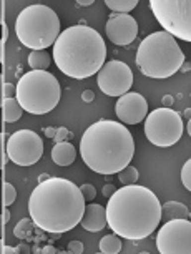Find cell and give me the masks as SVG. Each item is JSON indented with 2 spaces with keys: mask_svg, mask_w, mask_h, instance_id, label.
<instances>
[{
  "mask_svg": "<svg viewBox=\"0 0 191 254\" xmlns=\"http://www.w3.org/2000/svg\"><path fill=\"white\" fill-rule=\"evenodd\" d=\"M82 191L73 181L50 176L32 191L28 213L37 228L50 234H64L80 224L85 211Z\"/></svg>",
  "mask_w": 191,
  "mask_h": 254,
  "instance_id": "1",
  "label": "cell"
},
{
  "mask_svg": "<svg viewBox=\"0 0 191 254\" xmlns=\"http://www.w3.org/2000/svg\"><path fill=\"white\" fill-rule=\"evenodd\" d=\"M107 224L120 238L140 241L155 233L161 221L158 196L141 185H125L110 196Z\"/></svg>",
  "mask_w": 191,
  "mask_h": 254,
  "instance_id": "2",
  "label": "cell"
},
{
  "mask_svg": "<svg viewBox=\"0 0 191 254\" xmlns=\"http://www.w3.org/2000/svg\"><path fill=\"white\" fill-rule=\"evenodd\" d=\"M135 155V141L120 122L100 120L90 125L80 140V156L98 175H117L127 168Z\"/></svg>",
  "mask_w": 191,
  "mask_h": 254,
  "instance_id": "3",
  "label": "cell"
},
{
  "mask_svg": "<svg viewBox=\"0 0 191 254\" xmlns=\"http://www.w3.org/2000/svg\"><path fill=\"white\" fill-rule=\"evenodd\" d=\"M107 62L103 37L88 25H71L60 32L54 44V64L75 80L97 75Z\"/></svg>",
  "mask_w": 191,
  "mask_h": 254,
  "instance_id": "4",
  "label": "cell"
},
{
  "mask_svg": "<svg viewBox=\"0 0 191 254\" xmlns=\"http://www.w3.org/2000/svg\"><path fill=\"white\" fill-rule=\"evenodd\" d=\"M185 64V54L176 38L163 30L153 32L141 40L136 52V65L148 78H170Z\"/></svg>",
  "mask_w": 191,
  "mask_h": 254,
  "instance_id": "5",
  "label": "cell"
},
{
  "mask_svg": "<svg viewBox=\"0 0 191 254\" xmlns=\"http://www.w3.org/2000/svg\"><path fill=\"white\" fill-rule=\"evenodd\" d=\"M60 18L54 8L44 3H33L18 13L15 33L20 44L32 50H45L55 44L60 35Z\"/></svg>",
  "mask_w": 191,
  "mask_h": 254,
  "instance_id": "6",
  "label": "cell"
},
{
  "mask_svg": "<svg viewBox=\"0 0 191 254\" xmlns=\"http://www.w3.org/2000/svg\"><path fill=\"white\" fill-rule=\"evenodd\" d=\"M15 98L23 112L47 115L54 112L60 102V83L50 71L30 70L20 76L15 87Z\"/></svg>",
  "mask_w": 191,
  "mask_h": 254,
  "instance_id": "7",
  "label": "cell"
},
{
  "mask_svg": "<svg viewBox=\"0 0 191 254\" xmlns=\"http://www.w3.org/2000/svg\"><path fill=\"white\" fill-rule=\"evenodd\" d=\"M153 15L163 32L173 38L191 42V2L190 0H150Z\"/></svg>",
  "mask_w": 191,
  "mask_h": 254,
  "instance_id": "8",
  "label": "cell"
},
{
  "mask_svg": "<svg viewBox=\"0 0 191 254\" xmlns=\"http://www.w3.org/2000/svg\"><path fill=\"white\" fill-rule=\"evenodd\" d=\"M145 135L146 140L155 146L168 148L180 141L183 135V120L180 113L171 108H156L146 115Z\"/></svg>",
  "mask_w": 191,
  "mask_h": 254,
  "instance_id": "9",
  "label": "cell"
},
{
  "mask_svg": "<svg viewBox=\"0 0 191 254\" xmlns=\"http://www.w3.org/2000/svg\"><path fill=\"white\" fill-rule=\"evenodd\" d=\"M8 160L18 166H32L44 155V141L32 130H18L7 141Z\"/></svg>",
  "mask_w": 191,
  "mask_h": 254,
  "instance_id": "10",
  "label": "cell"
},
{
  "mask_svg": "<svg viewBox=\"0 0 191 254\" xmlns=\"http://www.w3.org/2000/svg\"><path fill=\"white\" fill-rule=\"evenodd\" d=\"M156 249L160 254H190L191 253V223L188 219L165 221L156 234Z\"/></svg>",
  "mask_w": 191,
  "mask_h": 254,
  "instance_id": "11",
  "label": "cell"
},
{
  "mask_svg": "<svg viewBox=\"0 0 191 254\" xmlns=\"http://www.w3.org/2000/svg\"><path fill=\"white\" fill-rule=\"evenodd\" d=\"M98 88L108 97H122L130 92L133 87V73L131 68L125 62L110 60L105 62L98 71Z\"/></svg>",
  "mask_w": 191,
  "mask_h": 254,
  "instance_id": "12",
  "label": "cell"
},
{
  "mask_svg": "<svg viewBox=\"0 0 191 254\" xmlns=\"http://www.w3.org/2000/svg\"><path fill=\"white\" fill-rule=\"evenodd\" d=\"M105 32L112 44L127 47L135 42L138 35V23L130 13H112L105 25Z\"/></svg>",
  "mask_w": 191,
  "mask_h": 254,
  "instance_id": "13",
  "label": "cell"
},
{
  "mask_svg": "<svg viewBox=\"0 0 191 254\" xmlns=\"http://www.w3.org/2000/svg\"><path fill=\"white\" fill-rule=\"evenodd\" d=\"M117 117L123 125H138L146 118L148 115V102L141 93L128 92L118 97L115 105Z\"/></svg>",
  "mask_w": 191,
  "mask_h": 254,
  "instance_id": "14",
  "label": "cell"
},
{
  "mask_svg": "<svg viewBox=\"0 0 191 254\" xmlns=\"http://www.w3.org/2000/svg\"><path fill=\"white\" fill-rule=\"evenodd\" d=\"M80 226L88 233H100L107 226V213H105V206L90 203L85 204L83 216L80 219Z\"/></svg>",
  "mask_w": 191,
  "mask_h": 254,
  "instance_id": "15",
  "label": "cell"
},
{
  "mask_svg": "<svg viewBox=\"0 0 191 254\" xmlns=\"http://www.w3.org/2000/svg\"><path fill=\"white\" fill-rule=\"evenodd\" d=\"M76 158V148L70 141L55 143L52 148V161L59 166H70Z\"/></svg>",
  "mask_w": 191,
  "mask_h": 254,
  "instance_id": "16",
  "label": "cell"
},
{
  "mask_svg": "<svg viewBox=\"0 0 191 254\" xmlns=\"http://www.w3.org/2000/svg\"><path fill=\"white\" fill-rule=\"evenodd\" d=\"M190 209L188 206L180 203V201H168L161 204V221H170V219H188Z\"/></svg>",
  "mask_w": 191,
  "mask_h": 254,
  "instance_id": "17",
  "label": "cell"
},
{
  "mask_svg": "<svg viewBox=\"0 0 191 254\" xmlns=\"http://www.w3.org/2000/svg\"><path fill=\"white\" fill-rule=\"evenodd\" d=\"M2 108H3V120L8 123H13V122H18L22 118V113L23 110L20 107V103L17 102L15 97L12 98H3L2 102Z\"/></svg>",
  "mask_w": 191,
  "mask_h": 254,
  "instance_id": "18",
  "label": "cell"
},
{
  "mask_svg": "<svg viewBox=\"0 0 191 254\" xmlns=\"http://www.w3.org/2000/svg\"><path fill=\"white\" fill-rule=\"evenodd\" d=\"M52 64V55L47 50H32L28 55V65L32 70H47Z\"/></svg>",
  "mask_w": 191,
  "mask_h": 254,
  "instance_id": "19",
  "label": "cell"
},
{
  "mask_svg": "<svg viewBox=\"0 0 191 254\" xmlns=\"http://www.w3.org/2000/svg\"><path fill=\"white\" fill-rule=\"evenodd\" d=\"M100 253L103 254H118L122 251L123 244H122V238L117 236V234H108V236H103L100 239Z\"/></svg>",
  "mask_w": 191,
  "mask_h": 254,
  "instance_id": "20",
  "label": "cell"
},
{
  "mask_svg": "<svg viewBox=\"0 0 191 254\" xmlns=\"http://www.w3.org/2000/svg\"><path fill=\"white\" fill-rule=\"evenodd\" d=\"M105 5L115 13H130L138 5V0H105Z\"/></svg>",
  "mask_w": 191,
  "mask_h": 254,
  "instance_id": "21",
  "label": "cell"
},
{
  "mask_svg": "<svg viewBox=\"0 0 191 254\" xmlns=\"http://www.w3.org/2000/svg\"><path fill=\"white\" fill-rule=\"evenodd\" d=\"M118 180H120V183L125 186V185H133L136 183L138 178H140V173H138V170L135 166L128 165L127 168H123L122 171H118Z\"/></svg>",
  "mask_w": 191,
  "mask_h": 254,
  "instance_id": "22",
  "label": "cell"
},
{
  "mask_svg": "<svg viewBox=\"0 0 191 254\" xmlns=\"http://www.w3.org/2000/svg\"><path fill=\"white\" fill-rule=\"evenodd\" d=\"M33 221L32 219H27V218H23L20 223L17 224L15 229H13V234L18 238V239H25L28 234H32V229H33Z\"/></svg>",
  "mask_w": 191,
  "mask_h": 254,
  "instance_id": "23",
  "label": "cell"
},
{
  "mask_svg": "<svg viewBox=\"0 0 191 254\" xmlns=\"http://www.w3.org/2000/svg\"><path fill=\"white\" fill-rule=\"evenodd\" d=\"M2 190H3V199H2L3 201V206L13 204V201H15V198H17V190L13 188V185L3 183Z\"/></svg>",
  "mask_w": 191,
  "mask_h": 254,
  "instance_id": "24",
  "label": "cell"
},
{
  "mask_svg": "<svg viewBox=\"0 0 191 254\" xmlns=\"http://www.w3.org/2000/svg\"><path fill=\"white\" fill-rule=\"evenodd\" d=\"M181 181H183V186L186 190H191V161L188 160L181 168Z\"/></svg>",
  "mask_w": 191,
  "mask_h": 254,
  "instance_id": "25",
  "label": "cell"
},
{
  "mask_svg": "<svg viewBox=\"0 0 191 254\" xmlns=\"http://www.w3.org/2000/svg\"><path fill=\"white\" fill-rule=\"evenodd\" d=\"M80 191H82V196H83L85 203L93 201L95 196H97V190H95L93 185H82V186H80Z\"/></svg>",
  "mask_w": 191,
  "mask_h": 254,
  "instance_id": "26",
  "label": "cell"
},
{
  "mask_svg": "<svg viewBox=\"0 0 191 254\" xmlns=\"http://www.w3.org/2000/svg\"><path fill=\"white\" fill-rule=\"evenodd\" d=\"M71 136H73V135L68 133V130H66L65 127H62V128H57V133H55L54 140L57 143H60V141H66V138H71Z\"/></svg>",
  "mask_w": 191,
  "mask_h": 254,
  "instance_id": "27",
  "label": "cell"
},
{
  "mask_svg": "<svg viewBox=\"0 0 191 254\" xmlns=\"http://www.w3.org/2000/svg\"><path fill=\"white\" fill-rule=\"evenodd\" d=\"M66 253L71 254H82L83 253V243L82 241H70L66 246Z\"/></svg>",
  "mask_w": 191,
  "mask_h": 254,
  "instance_id": "28",
  "label": "cell"
},
{
  "mask_svg": "<svg viewBox=\"0 0 191 254\" xmlns=\"http://www.w3.org/2000/svg\"><path fill=\"white\" fill-rule=\"evenodd\" d=\"M15 92L17 90L12 83H3V98H12Z\"/></svg>",
  "mask_w": 191,
  "mask_h": 254,
  "instance_id": "29",
  "label": "cell"
},
{
  "mask_svg": "<svg viewBox=\"0 0 191 254\" xmlns=\"http://www.w3.org/2000/svg\"><path fill=\"white\" fill-rule=\"evenodd\" d=\"M115 191H117V186H115V185H105L103 190H102V193H103L105 198H110V196H112Z\"/></svg>",
  "mask_w": 191,
  "mask_h": 254,
  "instance_id": "30",
  "label": "cell"
},
{
  "mask_svg": "<svg viewBox=\"0 0 191 254\" xmlns=\"http://www.w3.org/2000/svg\"><path fill=\"white\" fill-rule=\"evenodd\" d=\"M37 253H40V254H59L62 251H59V249L54 248V246H45L42 249H37Z\"/></svg>",
  "mask_w": 191,
  "mask_h": 254,
  "instance_id": "31",
  "label": "cell"
},
{
  "mask_svg": "<svg viewBox=\"0 0 191 254\" xmlns=\"http://www.w3.org/2000/svg\"><path fill=\"white\" fill-rule=\"evenodd\" d=\"M82 100L85 103H92L95 100V93L92 92V90H85V92L82 93Z\"/></svg>",
  "mask_w": 191,
  "mask_h": 254,
  "instance_id": "32",
  "label": "cell"
},
{
  "mask_svg": "<svg viewBox=\"0 0 191 254\" xmlns=\"http://www.w3.org/2000/svg\"><path fill=\"white\" fill-rule=\"evenodd\" d=\"M3 168V136L0 133V170Z\"/></svg>",
  "mask_w": 191,
  "mask_h": 254,
  "instance_id": "33",
  "label": "cell"
},
{
  "mask_svg": "<svg viewBox=\"0 0 191 254\" xmlns=\"http://www.w3.org/2000/svg\"><path fill=\"white\" fill-rule=\"evenodd\" d=\"M93 0H76V5L78 7H90V5H93Z\"/></svg>",
  "mask_w": 191,
  "mask_h": 254,
  "instance_id": "34",
  "label": "cell"
},
{
  "mask_svg": "<svg viewBox=\"0 0 191 254\" xmlns=\"http://www.w3.org/2000/svg\"><path fill=\"white\" fill-rule=\"evenodd\" d=\"M15 253H22V254H28L30 253V248L25 246V244H20V246L15 248Z\"/></svg>",
  "mask_w": 191,
  "mask_h": 254,
  "instance_id": "35",
  "label": "cell"
},
{
  "mask_svg": "<svg viewBox=\"0 0 191 254\" xmlns=\"http://www.w3.org/2000/svg\"><path fill=\"white\" fill-rule=\"evenodd\" d=\"M55 133H57V128H54V127H49V128H45V136H49V138H54V136H55Z\"/></svg>",
  "mask_w": 191,
  "mask_h": 254,
  "instance_id": "36",
  "label": "cell"
},
{
  "mask_svg": "<svg viewBox=\"0 0 191 254\" xmlns=\"http://www.w3.org/2000/svg\"><path fill=\"white\" fill-rule=\"evenodd\" d=\"M163 103H165V108H168L171 103H173V97L171 95H166V97L163 98Z\"/></svg>",
  "mask_w": 191,
  "mask_h": 254,
  "instance_id": "37",
  "label": "cell"
},
{
  "mask_svg": "<svg viewBox=\"0 0 191 254\" xmlns=\"http://www.w3.org/2000/svg\"><path fill=\"white\" fill-rule=\"evenodd\" d=\"M2 102H3V80L2 75H0V107H2Z\"/></svg>",
  "mask_w": 191,
  "mask_h": 254,
  "instance_id": "38",
  "label": "cell"
},
{
  "mask_svg": "<svg viewBox=\"0 0 191 254\" xmlns=\"http://www.w3.org/2000/svg\"><path fill=\"white\" fill-rule=\"evenodd\" d=\"M2 253H3V254H13V253H15V248H12V246H3V248H2Z\"/></svg>",
  "mask_w": 191,
  "mask_h": 254,
  "instance_id": "39",
  "label": "cell"
},
{
  "mask_svg": "<svg viewBox=\"0 0 191 254\" xmlns=\"http://www.w3.org/2000/svg\"><path fill=\"white\" fill-rule=\"evenodd\" d=\"M49 178H50V175H47V173L40 175V176H38V183H42V181H47Z\"/></svg>",
  "mask_w": 191,
  "mask_h": 254,
  "instance_id": "40",
  "label": "cell"
},
{
  "mask_svg": "<svg viewBox=\"0 0 191 254\" xmlns=\"http://www.w3.org/2000/svg\"><path fill=\"white\" fill-rule=\"evenodd\" d=\"M2 219H3V223H7L8 219H10V213H8V211H3V214H2Z\"/></svg>",
  "mask_w": 191,
  "mask_h": 254,
  "instance_id": "41",
  "label": "cell"
},
{
  "mask_svg": "<svg viewBox=\"0 0 191 254\" xmlns=\"http://www.w3.org/2000/svg\"><path fill=\"white\" fill-rule=\"evenodd\" d=\"M3 22V2L0 0V23Z\"/></svg>",
  "mask_w": 191,
  "mask_h": 254,
  "instance_id": "42",
  "label": "cell"
},
{
  "mask_svg": "<svg viewBox=\"0 0 191 254\" xmlns=\"http://www.w3.org/2000/svg\"><path fill=\"white\" fill-rule=\"evenodd\" d=\"M3 236V219H2V216H0V238Z\"/></svg>",
  "mask_w": 191,
  "mask_h": 254,
  "instance_id": "43",
  "label": "cell"
},
{
  "mask_svg": "<svg viewBox=\"0 0 191 254\" xmlns=\"http://www.w3.org/2000/svg\"><path fill=\"white\" fill-rule=\"evenodd\" d=\"M181 68H183V70L186 71V70H190V65H188V64H186V65H181Z\"/></svg>",
  "mask_w": 191,
  "mask_h": 254,
  "instance_id": "44",
  "label": "cell"
},
{
  "mask_svg": "<svg viewBox=\"0 0 191 254\" xmlns=\"http://www.w3.org/2000/svg\"><path fill=\"white\" fill-rule=\"evenodd\" d=\"M2 248H3V244H2V238H0V253H2Z\"/></svg>",
  "mask_w": 191,
  "mask_h": 254,
  "instance_id": "45",
  "label": "cell"
}]
</instances>
